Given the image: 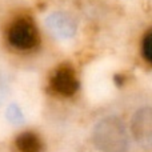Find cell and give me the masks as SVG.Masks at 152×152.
Returning a JSON list of instances; mask_svg holds the SVG:
<instances>
[{
    "label": "cell",
    "mask_w": 152,
    "mask_h": 152,
    "mask_svg": "<svg viewBox=\"0 0 152 152\" xmlns=\"http://www.w3.org/2000/svg\"><path fill=\"white\" fill-rule=\"evenodd\" d=\"M92 139L103 152H126L128 148L126 127L116 116H108L100 120L94 128Z\"/></svg>",
    "instance_id": "6da1fadb"
},
{
    "label": "cell",
    "mask_w": 152,
    "mask_h": 152,
    "mask_svg": "<svg viewBox=\"0 0 152 152\" xmlns=\"http://www.w3.org/2000/svg\"><path fill=\"white\" fill-rule=\"evenodd\" d=\"M131 131L140 147L152 151V107L139 108L134 113Z\"/></svg>",
    "instance_id": "7a4b0ae2"
},
{
    "label": "cell",
    "mask_w": 152,
    "mask_h": 152,
    "mask_svg": "<svg viewBox=\"0 0 152 152\" xmlns=\"http://www.w3.org/2000/svg\"><path fill=\"white\" fill-rule=\"evenodd\" d=\"M8 40L19 50L32 48L37 42V34L34 24L28 20H19L8 31Z\"/></svg>",
    "instance_id": "3957f363"
},
{
    "label": "cell",
    "mask_w": 152,
    "mask_h": 152,
    "mask_svg": "<svg viewBox=\"0 0 152 152\" xmlns=\"http://www.w3.org/2000/svg\"><path fill=\"white\" fill-rule=\"evenodd\" d=\"M142 51H143L144 59L150 64H152V31L148 32V34L144 36V39H143Z\"/></svg>",
    "instance_id": "52a82bcc"
},
{
    "label": "cell",
    "mask_w": 152,
    "mask_h": 152,
    "mask_svg": "<svg viewBox=\"0 0 152 152\" xmlns=\"http://www.w3.org/2000/svg\"><path fill=\"white\" fill-rule=\"evenodd\" d=\"M52 88L58 94L64 95V96H71L76 92L79 87L77 79H76L75 71L71 67L63 66L58 69L52 76Z\"/></svg>",
    "instance_id": "277c9868"
},
{
    "label": "cell",
    "mask_w": 152,
    "mask_h": 152,
    "mask_svg": "<svg viewBox=\"0 0 152 152\" xmlns=\"http://www.w3.org/2000/svg\"><path fill=\"white\" fill-rule=\"evenodd\" d=\"M47 26L56 36L61 39L74 36L75 34V24L67 15L60 12L52 13L47 18Z\"/></svg>",
    "instance_id": "5b68a950"
},
{
    "label": "cell",
    "mask_w": 152,
    "mask_h": 152,
    "mask_svg": "<svg viewBox=\"0 0 152 152\" xmlns=\"http://www.w3.org/2000/svg\"><path fill=\"white\" fill-rule=\"evenodd\" d=\"M16 147L19 152H39L42 148L39 137L32 132H24L16 140Z\"/></svg>",
    "instance_id": "8992f818"
}]
</instances>
